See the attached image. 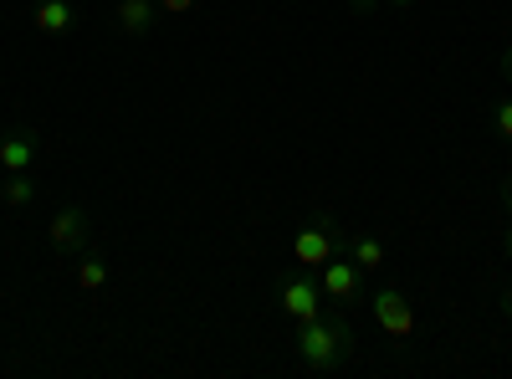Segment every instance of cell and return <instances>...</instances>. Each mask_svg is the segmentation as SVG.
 Masks as SVG:
<instances>
[{"instance_id":"4fadbf2b","label":"cell","mask_w":512,"mask_h":379,"mask_svg":"<svg viewBox=\"0 0 512 379\" xmlns=\"http://www.w3.org/2000/svg\"><path fill=\"white\" fill-rule=\"evenodd\" d=\"M492 129H497V139H507V144H512V98L492 103Z\"/></svg>"},{"instance_id":"6da1fadb","label":"cell","mask_w":512,"mask_h":379,"mask_svg":"<svg viewBox=\"0 0 512 379\" xmlns=\"http://www.w3.org/2000/svg\"><path fill=\"white\" fill-rule=\"evenodd\" d=\"M297 359H303L313 374H328L338 364L354 359V323L344 313H318L308 323H297Z\"/></svg>"},{"instance_id":"277c9868","label":"cell","mask_w":512,"mask_h":379,"mask_svg":"<svg viewBox=\"0 0 512 379\" xmlns=\"http://www.w3.org/2000/svg\"><path fill=\"white\" fill-rule=\"evenodd\" d=\"M369 313H374V323L390 333L395 344H410L415 339V303L405 298L400 287H379L374 298H369Z\"/></svg>"},{"instance_id":"8992f818","label":"cell","mask_w":512,"mask_h":379,"mask_svg":"<svg viewBox=\"0 0 512 379\" xmlns=\"http://www.w3.org/2000/svg\"><path fill=\"white\" fill-rule=\"evenodd\" d=\"M318 282H323V298H333L338 308H349L364 298V272L349 262V257H333L318 267Z\"/></svg>"},{"instance_id":"ba28073f","label":"cell","mask_w":512,"mask_h":379,"mask_svg":"<svg viewBox=\"0 0 512 379\" xmlns=\"http://www.w3.org/2000/svg\"><path fill=\"white\" fill-rule=\"evenodd\" d=\"M31 26L41 36H67L77 26V6H72V0H36V6H31Z\"/></svg>"},{"instance_id":"2e32d148","label":"cell","mask_w":512,"mask_h":379,"mask_svg":"<svg viewBox=\"0 0 512 379\" xmlns=\"http://www.w3.org/2000/svg\"><path fill=\"white\" fill-rule=\"evenodd\" d=\"M502 67H507V77H512V47H507V52H502Z\"/></svg>"},{"instance_id":"7c38bea8","label":"cell","mask_w":512,"mask_h":379,"mask_svg":"<svg viewBox=\"0 0 512 379\" xmlns=\"http://www.w3.org/2000/svg\"><path fill=\"white\" fill-rule=\"evenodd\" d=\"M31 200H36V180H31V170H26V175H6V185H0V205L26 210Z\"/></svg>"},{"instance_id":"9c48e42d","label":"cell","mask_w":512,"mask_h":379,"mask_svg":"<svg viewBox=\"0 0 512 379\" xmlns=\"http://www.w3.org/2000/svg\"><path fill=\"white\" fill-rule=\"evenodd\" d=\"M113 21H118L123 36H149L159 26V6H154V0H118Z\"/></svg>"},{"instance_id":"5bb4252c","label":"cell","mask_w":512,"mask_h":379,"mask_svg":"<svg viewBox=\"0 0 512 379\" xmlns=\"http://www.w3.org/2000/svg\"><path fill=\"white\" fill-rule=\"evenodd\" d=\"M154 6H159V16H190L200 0H154Z\"/></svg>"},{"instance_id":"7a4b0ae2","label":"cell","mask_w":512,"mask_h":379,"mask_svg":"<svg viewBox=\"0 0 512 379\" xmlns=\"http://www.w3.org/2000/svg\"><path fill=\"white\" fill-rule=\"evenodd\" d=\"M344 226H338L333 216H313V221H303L297 226V236H292V257H297V267H308V272H318L323 262H333V257H344Z\"/></svg>"},{"instance_id":"3957f363","label":"cell","mask_w":512,"mask_h":379,"mask_svg":"<svg viewBox=\"0 0 512 379\" xmlns=\"http://www.w3.org/2000/svg\"><path fill=\"white\" fill-rule=\"evenodd\" d=\"M277 308H282L292 323H308V318H318V313H323V282H318L308 267L287 272V277L277 282Z\"/></svg>"},{"instance_id":"30bf717a","label":"cell","mask_w":512,"mask_h":379,"mask_svg":"<svg viewBox=\"0 0 512 379\" xmlns=\"http://www.w3.org/2000/svg\"><path fill=\"white\" fill-rule=\"evenodd\" d=\"M344 257L369 277V272H379V267H384V241H379V236H369V231H349V236H344Z\"/></svg>"},{"instance_id":"9a60e30c","label":"cell","mask_w":512,"mask_h":379,"mask_svg":"<svg viewBox=\"0 0 512 379\" xmlns=\"http://www.w3.org/2000/svg\"><path fill=\"white\" fill-rule=\"evenodd\" d=\"M502 308L512 313V287H502Z\"/></svg>"},{"instance_id":"d6986e66","label":"cell","mask_w":512,"mask_h":379,"mask_svg":"<svg viewBox=\"0 0 512 379\" xmlns=\"http://www.w3.org/2000/svg\"><path fill=\"white\" fill-rule=\"evenodd\" d=\"M384 6H405V0H384Z\"/></svg>"},{"instance_id":"52a82bcc","label":"cell","mask_w":512,"mask_h":379,"mask_svg":"<svg viewBox=\"0 0 512 379\" xmlns=\"http://www.w3.org/2000/svg\"><path fill=\"white\" fill-rule=\"evenodd\" d=\"M36 159H41V134L36 129H6V139H0V170L26 175V170H36Z\"/></svg>"},{"instance_id":"ac0fdd59","label":"cell","mask_w":512,"mask_h":379,"mask_svg":"<svg viewBox=\"0 0 512 379\" xmlns=\"http://www.w3.org/2000/svg\"><path fill=\"white\" fill-rule=\"evenodd\" d=\"M507 216H512V180H507Z\"/></svg>"},{"instance_id":"e0dca14e","label":"cell","mask_w":512,"mask_h":379,"mask_svg":"<svg viewBox=\"0 0 512 379\" xmlns=\"http://www.w3.org/2000/svg\"><path fill=\"white\" fill-rule=\"evenodd\" d=\"M502 246H507V257H512V226H507V236H502Z\"/></svg>"},{"instance_id":"5b68a950","label":"cell","mask_w":512,"mask_h":379,"mask_svg":"<svg viewBox=\"0 0 512 379\" xmlns=\"http://www.w3.org/2000/svg\"><path fill=\"white\" fill-rule=\"evenodd\" d=\"M47 241H52L57 257H77V251H88V241H93V216L82 205H62L47 226Z\"/></svg>"},{"instance_id":"8fae6325","label":"cell","mask_w":512,"mask_h":379,"mask_svg":"<svg viewBox=\"0 0 512 379\" xmlns=\"http://www.w3.org/2000/svg\"><path fill=\"white\" fill-rule=\"evenodd\" d=\"M77 287L82 292H103L108 287V262L98 251H77Z\"/></svg>"}]
</instances>
